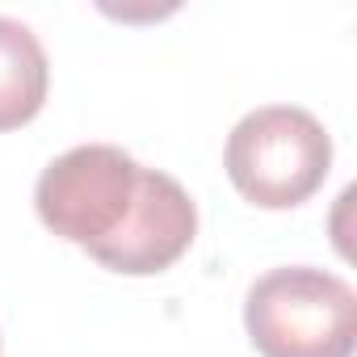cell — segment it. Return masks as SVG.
<instances>
[{"label": "cell", "mask_w": 357, "mask_h": 357, "mask_svg": "<svg viewBox=\"0 0 357 357\" xmlns=\"http://www.w3.org/2000/svg\"><path fill=\"white\" fill-rule=\"evenodd\" d=\"M34 206L59 240L130 278L176 265L198 236V206L185 185L114 143H80L51 160Z\"/></svg>", "instance_id": "6da1fadb"}, {"label": "cell", "mask_w": 357, "mask_h": 357, "mask_svg": "<svg viewBox=\"0 0 357 357\" xmlns=\"http://www.w3.org/2000/svg\"><path fill=\"white\" fill-rule=\"evenodd\" d=\"M244 324L261 357H353L357 294L328 269L282 265L252 282Z\"/></svg>", "instance_id": "7a4b0ae2"}, {"label": "cell", "mask_w": 357, "mask_h": 357, "mask_svg": "<svg viewBox=\"0 0 357 357\" xmlns=\"http://www.w3.org/2000/svg\"><path fill=\"white\" fill-rule=\"evenodd\" d=\"M227 176L261 211L303 206L332 168V135L298 105H261L227 135Z\"/></svg>", "instance_id": "3957f363"}, {"label": "cell", "mask_w": 357, "mask_h": 357, "mask_svg": "<svg viewBox=\"0 0 357 357\" xmlns=\"http://www.w3.org/2000/svg\"><path fill=\"white\" fill-rule=\"evenodd\" d=\"M51 68L38 34L13 17H0V130H17L38 118Z\"/></svg>", "instance_id": "277c9868"}]
</instances>
